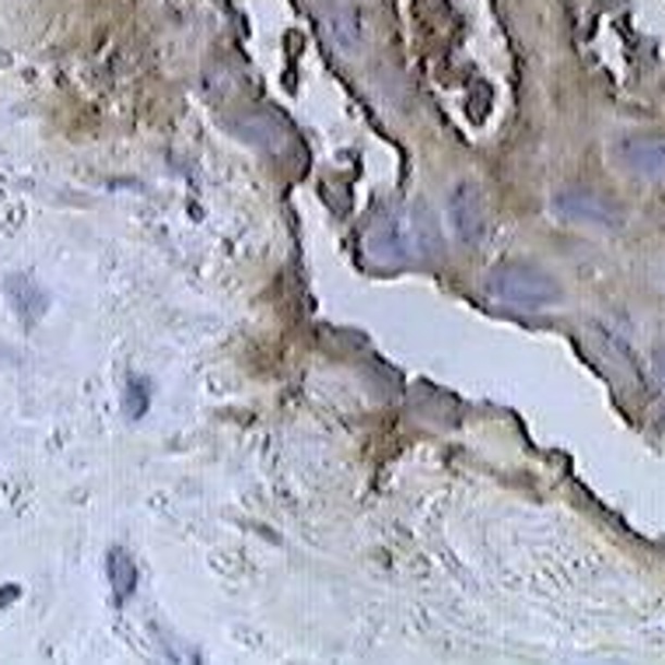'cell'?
Wrapping results in <instances>:
<instances>
[{"label":"cell","mask_w":665,"mask_h":665,"mask_svg":"<svg viewBox=\"0 0 665 665\" xmlns=\"http://www.w3.org/2000/svg\"><path fill=\"white\" fill-rule=\"evenodd\" d=\"M487 291L501 305L515 308H550L561 301V284L543 267L532 263H501L487 278Z\"/></svg>","instance_id":"6da1fadb"},{"label":"cell","mask_w":665,"mask_h":665,"mask_svg":"<svg viewBox=\"0 0 665 665\" xmlns=\"http://www.w3.org/2000/svg\"><path fill=\"white\" fill-rule=\"evenodd\" d=\"M448 224L466 246L483 235V197L473 183H459L448 193Z\"/></svg>","instance_id":"5b68a950"},{"label":"cell","mask_w":665,"mask_h":665,"mask_svg":"<svg viewBox=\"0 0 665 665\" xmlns=\"http://www.w3.org/2000/svg\"><path fill=\"white\" fill-rule=\"evenodd\" d=\"M554 214L561 221L581 224V229H603V232H616L624 224V214L616 210L606 197H599L592 189H561L554 197Z\"/></svg>","instance_id":"3957f363"},{"label":"cell","mask_w":665,"mask_h":665,"mask_svg":"<svg viewBox=\"0 0 665 665\" xmlns=\"http://www.w3.org/2000/svg\"><path fill=\"white\" fill-rule=\"evenodd\" d=\"M420 235H424V229H417V221H410L407 214H389L371 229L368 249L375 253L382 263H403V259H410V253L417 249Z\"/></svg>","instance_id":"277c9868"},{"label":"cell","mask_w":665,"mask_h":665,"mask_svg":"<svg viewBox=\"0 0 665 665\" xmlns=\"http://www.w3.org/2000/svg\"><path fill=\"white\" fill-rule=\"evenodd\" d=\"M8 298L25 319H39L46 308H50L46 291L36 281H28V278H8Z\"/></svg>","instance_id":"52a82bcc"},{"label":"cell","mask_w":665,"mask_h":665,"mask_svg":"<svg viewBox=\"0 0 665 665\" xmlns=\"http://www.w3.org/2000/svg\"><path fill=\"white\" fill-rule=\"evenodd\" d=\"M109 581H112V589L120 592V599H130L137 589V567L123 550H112L109 554Z\"/></svg>","instance_id":"ba28073f"},{"label":"cell","mask_w":665,"mask_h":665,"mask_svg":"<svg viewBox=\"0 0 665 665\" xmlns=\"http://www.w3.org/2000/svg\"><path fill=\"white\" fill-rule=\"evenodd\" d=\"M652 368H655V385H658V396H662V403H665V347H658V350H655Z\"/></svg>","instance_id":"9c48e42d"},{"label":"cell","mask_w":665,"mask_h":665,"mask_svg":"<svg viewBox=\"0 0 665 665\" xmlns=\"http://www.w3.org/2000/svg\"><path fill=\"white\" fill-rule=\"evenodd\" d=\"M613 165L641 183H665V134H627L613 140Z\"/></svg>","instance_id":"7a4b0ae2"},{"label":"cell","mask_w":665,"mask_h":665,"mask_svg":"<svg viewBox=\"0 0 665 665\" xmlns=\"http://www.w3.org/2000/svg\"><path fill=\"white\" fill-rule=\"evenodd\" d=\"M327 28H330V36L333 42L340 46V50H358L361 39H365V19H361V11L354 8V4H336L330 14H327Z\"/></svg>","instance_id":"8992f818"}]
</instances>
